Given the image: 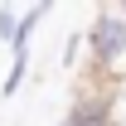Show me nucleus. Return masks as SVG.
I'll return each instance as SVG.
<instances>
[{
    "instance_id": "7ed1b4c3",
    "label": "nucleus",
    "mask_w": 126,
    "mask_h": 126,
    "mask_svg": "<svg viewBox=\"0 0 126 126\" xmlns=\"http://www.w3.org/2000/svg\"><path fill=\"white\" fill-rule=\"evenodd\" d=\"M0 39H5L10 48L19 44V19H15V10H10V5H0Z\"/></svg>"
},
{
    "instance_id": "f03ea898",
    "label": "nucleus",
    "mask_w": 126,
    "mask_h": 126,
    "mask_svg": "<svg viewBox=\"0 0 126 126\" xmlns=\"http://www.w3.org/2000/svg\"><path fill=\"white\" fill-rule=\"evenodd\" d=\"M24 73H29V48H15V58H10V78H5V87H0V92L15 97L19 82H24Z\"/></svg>"
},
{
    "instance_id": "f257e3e1",
    "label": "nucleus",
    "mask_w": 126,
    "mask_h": 126,
    "mask_svg": "<svg viewBox=\"0 0 126 126\" xmlns=\"http://www.w3.org/2000/svg\"><path fill=\"white\" fill-rule=\"evenodd\" d=\"M82 44H87L92 78H102V82L126 78V15H121V5L97 10V19L82 29Z\"/></svg>"
}]
</instances>
